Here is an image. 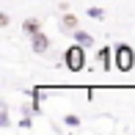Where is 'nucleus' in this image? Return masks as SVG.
Returning <instances> with one entry per match:
<instances>
[{
	"label": "nucleus",
	"mask_w": 135,
	"mask_h": 135,
	"mask_svg": "<svg viewBox=\"0 0 135 135\" xmlns=\"http://www.w3.org/2000/svg\"><path fill=\"white\" fill-rule=\"evenodd\" d=\"M20 130H30V119H28V116L20 119Z\"/></svg>",
	"instance_id": "9b49d317"
},
{
	"label": "nucleus",
	"mask_w": 135,
	"mask_h": 135,
	"mask_svg": "<svg viewBox=\"0 0 135 135\" xmlns=\"http://www.w3.org/2000/svg\"><path fill=\"white\" fill-rule=\"evenodd\" d=\"M113 55H116V69H119V72H130L135 66V50L130 44H116Z\"/></svg>",
	"instance_id": "f03ea898"
},
{
	"label": "nucleus",
	"mask_w": 135,
	"mask_h": 135,
	"mask_svg": "<svg viewBox=\"0 0 135 135\" xmlns=\"http://www.w3.org/2000/svg\"><path fill=\"white\" fill-rule=\"evenodd\" d=\"M64 25H66V28H75V25H77V17H75V14H66V17H64Z\"/></svg>",
	"instance_id": "9d476101"
},
{
	"label": "nucleus",
	"mask_w": 135,
	"mask_h": 135,
	"mask_svg": "<svg viewBox=\"0 0 135 135\" xmlns=\"http://www.w3.org/2000/svg\"><path fill=\"white\" fill-rule=\"evenodd\" d=\"M88 17H91V20H105V11H102L99 6H91V8H88Z\"/></svg>",
	"instance_id": "0eeeda50"
},
{
	"label": "nucleus",
	"mask_w": 135,
	"mask_h": 135,
	"mask_svg": "<svg viewBox=\"0 0 135 135\" xmlns=\"http://www.w3.org/2000/svg\"><path fill=\"white\" fill-rule=\"evenodd\" d=\"M64 124H66V127H80V119L69 113V116H64Z\"/></svg>",
	"instance_id": "1a4fd4ad"
},
{
	"label": "nucleus",
	"mask_w": 135,
	"mask_h": 135,
	"mask_svg": "<svg viewBox=\"0 0 135 135\" xmlns=\"http://www.w3.org/2000/svg\"><path fill=\"white\" fill-rule=\"evenodd\" d=\"M64 64H66L69 72H83V66H85V47L75 41V44L64 52Z\"/></svg>",
	"instance_id": "f257e3e1"
},
{
	"label": "nucleus",
	"mask_w": 135,
	"mask_h": 135,
	"mask_svg": "<svg viewBox=\"0 0 135 135\" xmlns=\"http://www.w3.org/2000/svg\"><path fill=\"white\" fill-rule=\"evenodd\" d=\"M22 33L36 36V33H39V20H33V17H30V20H25V22H22Z\"/></svg>",
	"instance_id": "423d86ee"
},
{
	"label": "nucleus",
	"mask_w": 135,
	"mask_h": 135,
	"mask_svg": "<svg viewBox=\"0 0 135 135\" xmlns=\"http://www.w3.org/2000/svg\"><path fill=\"white\" fill-rule=\"evenodd\" d=\"M99 61H102V69H105V72H110V64H116L113 50H110V47H102V50H99Z\"/></svg>",
	"instance_id": "20e7f679"
},
{
	"label": "nucleus",
	"mask_w": 135,
	"mask_h": 135,
	"mask_svg": "<svg viewBox=\"0 0 135 135\" xmlns=\"http://www.w3.org/2000/svg\"><path fill=\"white\" fill-rule=\"evenodd\" d=\"M30 39H33V52H39V55H41V52H47V47H50V39H47L41 30H39L36 36H30Z\"/></svg>",
	"instance_id": "7ed1b4c3"
},
{
	"label": "nucleus",
	"mask_w": 135,
	"mask_h": 135,
	"mask_svg": "<svg viewBox=\"0 0 135 135\" xmlns=\"http://www.w3.org/2000/svg\"><path fill=\"white\" fill-rule=\"evenodd\" d=\"M8 124V105H0V127Z\"/></svg>",
	"instance_id": "6e6552de"
},
{
	"label": "nucleus",
	"mask_w": 135,
	"mask_h": 135,
	"mask_svg": "<svg viewBox=\"0 0 135 135\" xmlns=\"http://www.w3.org/2000/svg\"><path fill=\"white\" fill-rule=\"evenodd\" d=\"M72 36H75V41H77V44H83L85 50H91V47H94V36L85 33V30H75Z\"/></svg>",
	"instance_id": "39448f33"
}]
</instances>
